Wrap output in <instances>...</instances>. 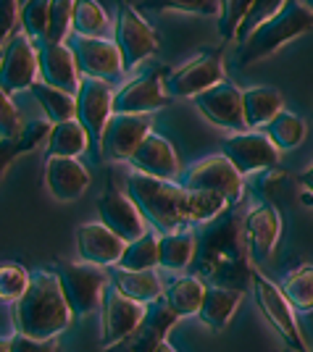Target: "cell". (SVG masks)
Here are the masks:
<instances>
[{"label": "cell", "instance_id": "cell-1", "mask_svg": "<svg viewBox=\"0 0 313 352\" xmlns=\"http://www.w3.org/2000/svg\"><path fill=\"white\" fill-rule=\"evenodd\" d=\"M237 208V206H235ZM229 208L219 219L203 223L195 232V261L200 279L213 281V287H226L242 292L250 284V261L242 242V219L237 210Z\"/></svg>", "mask_w": 313, "mask_h": 352}, {"label": "cell", "instance_id": "cell-2", "mask_svg": "<svg viewBox=\"0 0 313 352\" xmlns=\"http://www.w3.org/2000/svg\"><path fill=\"white\" fill-rule=\"evenodd\" d=\"M11 313H14L16 334L32 339H56L61 331L69 329L74 318L63 300L56 274L47 268L32 271L30 287L14 302Z\"/></svg>", "mask_w": 313, "mask_h": 352}, {"label": "cell", "instance_id": "cell-3", "mask_svg": "<svg viewBox=\"0 0 313 352\" xmlns=\"http://www.w3.org/2000/svg\"><path fill=\"white\" fill-rule=\"evenodd\" d=\"M124 195L132 200L140 216L145 219L148 226L158 234H171V232H182L190 229L184 213H182V197L184 190L177 182H166V179H153V176L137 174L134 171L127 179Z\"/></svg>", "mask_w": 313, "mask_h": 352}, {"label": "cell", "instance_id": "cell-4", "mask_svg": "<svg viewBox=\"0 0 313 352\" xmlns=\"http://www.w3.org/2000/svg\"><path fill=\"white\" fill-rule=\"evenodd\" d=\"M313 30V14L300 3V0H287L279 14L266 19L263 24H258L239 47L237 53V66L245 69L250 63L274 56L279 47L292 43L295 37L305 34Z\"/></svg>", "mask_w": 313, "mask_h": 352}, {"label": "cell", "instance_id": "cell-5", "mask_svg": "<svg viewBox=\"0 0 313 352\" xmlns=\"http://www.w3.org/2000/svg\"><path fill=\"white\" fill-rule=\"evenodd\" d=\"M250 289H253L258 310L263 313L268 326L277 331V337L284 342V347L290 352H311L308 350V342H305L303 331H300L295 310L287 302V297L282 294L279 284H274L268 276L258 274L253 268V274H250Z\"/></svg>", "mask_w": 313, "mask_h": 352}, {"label": "cell", "instance_id": "cell-6", "mask_svg": "<svg viewBox=\"0 0 313 352\" xmlns=\"http://www.w3.org/2000/svg\"><path fill=\"white\" fill-rule=\"evenodd\" d=\"M53 274L58 279V287L63 292V300L72 310L74 318H85L89 313L100 308V297L103 289L111 284L105 279L103 268L100 265H89V263H61L53 265Z\"/></svg>", "mask_w": 313, "mask_h": 352}, {"label": "cell", "instance_id": "cell-7", "mask_svg": "<svg viewBox=\"0 0 313 352\" xmlns=\"http://www.w3.org/2000/svg\"><path fill=\"white\" fill-rule=\"evenodd\" d=\"M182 190H197V192H213L222 195L229 206L235 208L242 203L245 197V176H239V171L232 163L219 155H208L193 163L184 174L179 176L177 182Z\"/></svg>", "mask_w": 313, "mask_h": 352}, {"label": "cell", "instance_id": "cell-8", "mask_svg": "<svg viewBox=\"0 0 313 352\" xmlns=\"http://www.w3.org/2000/svg\"><path fill=\"white\" fill-rule=\"evenodd\" d=\"M114 43L121 53V63H124V74L134 72L145 58H150L158 50V34L142 19L137 11V6L119 0L116 3V32H114Z\"/></svg>", "mask_w": 313, "mask_h": 352}, {"label": "cell", "instance_id": "cell-9", "mask_svg": "<svg viewBox=\"0 0 313 352\" xmlns=\"http://www.w3.org/2000/svg\"><path fill=\"white\" fill-rule=\"evenodd\" d=\"M224 58L219 50H206L197 53L187 63H182L177 69L164 76V89L171 100H193L200 92L224 82Z\"/></svg>", "mask_w": 313, "mask_h": 352}, {"label": "cell", "instance_id": "cell-10", "mask_svg": "<svg viewBox=\"0 0 313 352\" xmlns=\"http://www.w3.org/2000/svg\"><path fill=\"white\" fill-rule=\"evenodd\" d=\"M222 155L239 171V176H253L268 168H279V150L271 145L263 132H235L222 142Z\"/></svg>", "mask_w": 313, "mask_h": 352}, {"label": "cell", "instance_id": "cell-11", "mask_svg": "<svg viewBox=\"0 0 313 352\" xmlns=\"http://www.w3.org/2000/svg\"><path fill=\"white\" fill-rule=\"evenodd\" d=\"M282 236V213L271 203H255L245 216H242V242L248 261L253 265H261L271 261L277 242Z\"/></svg>", "mask_w": 313, "mask_h": 352}, {"label": "cell", "instance_id": "cell-12", "mask_svg": "<svg viewBox=\"0 0 313 352\" xmlns=\"http://www.w3.org/2000/svg\"><path fill=\"white\" fill-rule=\"evenodd\" d=\"M150 132H153V113H114L100 134L103 161H129Z\"/></svg>", "mask_w": 313, "mask_h": 352}, {"label": "cell", "instance_id": "cell-13", "mask_svg": "<svg viewBox=\"0 0 313 352\" xmlns=\"http://www.w3.org/2000/svg\"><path fill=\"white\" fill-rule=\"evenodd\" d=\"M100 347L108 350L119 344L121 339L132 331L137 323L142 321L148 305L134 302L127 294H121L114 284H108L100 297Z\"/></svg>", "mask_w": 313, "mask_h": 352}, {"label": "cell", "instance_id": "cell-14", "mask_svg": "<svg viewBox=\"0 0 313 352\" xmlns=\"http://www.w3.org/2000/svg\"><path fill=\"white\" fill-rule=\"evenodd\" d=\"M37 82V50L24 32H16L0 53V89L11 98Z\"/></svg>", "mask_w": 313, "mask_h": 352}, {"label": "cell", "instance_id": "cell-15", "mask_svg": "<svg viewBox=\"0 0 313 352\" xmlns=\"http://www.w3.org/2000/svg\"><path fill=\"white\" fill-rule=\"evenodd\" d=\"M72 53H74L76 69L82 76L100 79V82H114L124 74L121 53L114 40L105 37H72Z\"/></svg>", "mask_w": 313, "mask_h": 352}, {"label": "cell", "instance_id": "cell-16", "mask_svg": "<svg viewBox=\"0 0 313 352\" xmlns=\"http://www.w3.org/2000/svg\"><path fill=\"white\" fill-rule=\"evenodd\" d=\"M195 108L208 118L213 126L226 132H245V111H242V89H237L232 82H219L193 98Z\"/></svg>", "mask_w": 313, "mask_h": 352}, {"label": "cell", "instance_id": "cell-17", "mask_svg": "<svg viewBox=\"0 0 313 352\" xmlns=\"http://www.w3.org/2000/svg\"><path fill=\"white\" fill-rule=\"evenodd\" d=\"M74 100V118L82 124V129L87 132L89 142H100V134H103L105 124H108V118L114 116V108H111L114 105V92H111V85L100 82V79L82 76Z\"/></svg>", "mask_w": 313, "mask_h": 352}, {"label": "cell", "instance_id": "cell-18", "mask_svg": "<svg viewBox=\"0 0 313 352\" xmlns=\"http://www.w3.org/2000/svg\"><path fill=\"white\" fill-rule=\"evenodd\" d=\"M179 323V318L166 308L164 302L148 305L142 321L134 326L119 344L108 347L105 352H155L166 342L169 331Z\"/></svg>", "mask_w": 313, "mask_h": 352}, {"label": "cell", "instance_id": "cell-19", "mask_svg": "<svg viewBox=\"0 0 313 352\" xmlns=\"http://www.w3.org/2000/svg\"><path fill=\"white\" fill-rule=\"evenodd\" d=\"M37 74H40V82L50 85L56 89H63L69 95H76L79 82H82V74L76 69V60L72 47L66 43H37Z\"/></svg>", "mask_w": 313, "mask_h": 352}, {"label": "cell", "instance_id": "cell-20", "mask_svg": "<svg viewBox=\"0 0 313 352\" xmlns=\"http://www.w3.org/2000/svg\"><path fill=\"white\" fill-rule=\"evenodd\" d=\"M98 213H100V223L108 226L127 245L148 232V223L140 216L137 206L116 187H105V192L98 197Z\"/></svg>", "mask_w": 313, "mask_h": 352}, {"label": "cell", "instance_id": "cell-21", "mask_svg": "<svg viewBox=\"0 0 313 352\" xmlns=\"http://www.w3.org/2000/svg\"><path fill=\"white\" fill-rule=\"evenodd\" d=\"M171 105V98L166 95L164 79L145 74L134 76L121 89L114 92V113H153Z\"/></svg>", "mask_w": 313, "mask_h": 352}, {"label": "cell", "instance_id": "cell-22", "mask_svg": "<svg viewBox=\"0 0 313 352\" xmlns=\"http://www.w3.org/2000/svg\"><path fill=\"white\" fill-rule=\"evenodd\" d=\"M74 242L79 263L100 265V268L119 263L121 252L127 248V242L119 239L103 223H82V226H76Z\"/></svg>", "mask_w": 313, "mask_h": 352}, {"label": "cell", "instance_id": "cell-23", "mask_svg": "<svg viewBox=\"0 0 313 352\" xmlns=\"http://www.w3.org/2000/svg\"><path fill=\"white\" fill-rule=\"evenodd\" d=\"M137 174L153 176V179H166V182H179V158L174 153L171 142L164 134L150 132L142 145L134 150V155L129 158Z\"/></svg>", "mask_w": 313, "mask_h": 352}, {"label": "cell", "instance_id": "cell-24", "mask_svg": "<svg viewBox=\"0 0 313 352\" xmlns=\"http://www.w3.org/2000/svg\"><path fill=\"white\" fill-rule=\"evenodd\" d=\"M45 187L58 203H74L89 187V171L76 158H47Z\"/></svg>", "mask_w": 313, "mask_h": 352}, {"label": "cell", "instance_id": "cell-25", "mask_svg": "<svg viewBox=\"0 0 313 352\" xmlns=\"http://www.w3.org/2000/svg\"><path fill=\"white\" fill-rule=\"evenodd\" d=\"M239 302H242V292L237 289H226V287H206V294H203V302H200V310H197V318L208 326L211 331H224L229 321L235 318Z\"/></svg>", "mask_w": 313, "mask_h": 352}, {"label": "cell", "instance_id": "cell-26", "mask_svg": "<svg viewBox=\"0 0 313 352\" xmlns=\"http://www.w3.org/2000/svg\"><path fill=\"white\" fill-rule=\"evenodd\" d=\"M111 284L119 289L121 294H127L134 302L142 305H153L164 297V281L155 274V268L150 271H127V268H114Z\"/></svg>", "mask_w": 313, "mask_h": 352}, {"label": "cell", "instance_id": "cell-27", "mask_svg": "<svg viewBox=\"0 0 313 352\" xmlns=\"http://www.w3.org/2000/svg\"><path fill=\"white\" fill-rule=\"evenodd\" d=\"M206 281L200 276H179V279L169 281L164 287V305L179 321L182 318H190V316H197L200 310V302H203V294H206Z\"/></svg>", "mask_w": 313, "mask_h": 352}, {"label": "cell", "instance_id": "cell-28", "mask_svg": "<svg viewBox=\"0 0 313 352\" xmlns=\"http://www.w3.org/2000/svg\"><path fill=\"white\" fill-rule=\"evenodd\" d=\"M87 145L89 137L76 118L53 124L45 140V161L47 158H79L87 150Z\"/></svg>", "mask_w": 313, "mask_h": 352}, {"label": "cell", "instance_id": "cell-29", "mask_svg": "<svg viewBox=\"0 0 313 352\" xmlns=\"http://www.w3.org/2000/svg\"><path fill=\"white\" fill-rule=\"evenodd\" d=\"M50 121H32V124H24V129L16 134V137H0V182L6 171L11 168V163L24 155V153H32L34 147L45 145L47 134H50Z\"/></svg>", "mask_w": 313, "mask_h": 352}, {"label": "cell", "instance_id": "cell-30", "mask_svg": "<svg viewBox=\"0 0 313 352\" xmlns=\"http://www.w3.org/2000/svg\"><path fill=\"white\" fill-rule=\"evenodd\" d=\"M242 111L248 129H263L271 118L282 111V92L277 87L242 89Z\"/></svg>", "mask_w": 313, "mask_h": 352}, {"label": "cell", "instance_id": "cell-31", "mask_svg": "<svg viewBox=\"0 0 313 352\" xmlns=\"http://www.w3.org/2000/svg\"><path fill=\"white\" fill-rule=\"evenodd\" d=\"M195 261V229L158 236V265L166 271H184Z\"/></svg>", "mask_w": 313, "mask_h": 352}, {"label": "cell", "instance_id": "cell-32", "mask_svg": "<svg viewBox=\"0 0 313 352\" xmlns=\"http://www.w3.org/2000/svg\"><path fill=\"white\" fill-rule=\"evenodd\" d=\"M263 134L271 140V145L277 147L279 153H290V150H295V147L305 140L308 126H305V121H303L298 113L284 111L282 108V111L263 126Z\"/></svg>", "mask_w": 313, "mask_h": 352}, {"label": "cell", "instance_id": "cell-33", "mask_svg": "<svg viewBox=\"0 0 313 352\" xmlns=\"http://www.w3.org/2000/svg\"><path fill=\"white\" fill-rule=\"evenodd\" d=\"M229 203L224 200L222 195H213V192H197V190H184L182 197V213L187 226H203L208 221L219 219L224 210H229Z\"/></svg>", "mask_w": 313, "mask_h": 352}, {"label": "cell", "instance_id": "cell-34", "mask_svg": "<svg viewBox=\"0 0 313 352\" xmlns=\"http://www.w3.org/2000/svg\"><path fill=\"white\" fill-rule=\"evenodd\" d=\"M30 92L34 95V100L40 103V108H43L45 121L61 124V121L74 118V113H76L74 95H69V92H63V89L50 87V85H45V82H40V79L32 85Z\"/></svg>", "mask_w": 313, "mask_h": 352}, {"label": "cell", "instance_id": "cell-35", "mask_svg": "<svg viewBox=\"0 0 313 352\" xmlns=\"http://www.w3.org/2000/svg\"><path fill=\"white\" fill-rule=\"evenodd\" d=\"M282 294L287 297V302L292 305L295 313H313V265H298L292 268L284 281L279 284Z\"/></svg>", "mask_w": 313, "mask_h": 352}, {"label": "cell", "instance_id": "cell-36", "mask_svg": "<svg viewBox=\"0 0 313 352\" xmlns=\"http://www.w3.org/2000/svg\"><path fill=\"white\" fill-rule=\"evenodd\" d=\"M158 232H145L129 242L124 252H121L116 268H127V271H150L158 265Z\"/></svg>", "mask_w": 313, "mask_h": 352}, {"label": "cell", "instance_id": "cell-37", "mask_svg": "<svg viewBox=\"0 0 313 352\" xmlns=\"http://www.w3.org/2000/svg\"><path fill=\"white\" fill-rule=\"evenodd\" d=\"M108 27V14L98 0H76L72 16V32L76 37H105Z\"/></svg>", "mask_w": 313, "mask_h": 352}, {"label": "cell", "instance_id": "cell-38", "mask_svg": "<svg viewBox=\"0 0 313 352\" xmlns=\"http://www.w3.org/2000/svg\"><path fill=\"white\" fill-rule=\"evenodd\" d=\"M50 3L53 0H27L19 8V24L32 43H43L47 32V19H50Z\"/></svg>", "mask_w": 313, "mask_h": 352}, {"label": "cell", "instance_id": "cell-39", "mask_svg": "<svg viewBox=\"0 0 313 352\" xmlns=\"http://www.w3.org/2000/svg\"><path fill=\"white\" fill-rule=\"evenodd\" d=\"M253 8V0H219V34L222 40H235L239 27Z\"/></svg>", "mask_w": 313, "mask_h": 352}, {"label": "cell", "instance_id": "cell-40", "mask_svg": "<svg viewBox=\"0 0 313 352\" xmlns=\"http://www.w3.org/2000/svg\"><path fill=\"white\" fill-rule=\"evenodd\" d=\"M137 11H184L197 16H219V0H140Z\"/></svg>", "mask_w": 313, "mask_h": 352}, {"label": "cell", "instance_id": "cell-41", "mask_svg": "<svg viewBox=\"0 0 313 352\" xmlns=\"http://www.w3.org/2000/svg\"><path fill=\"white\" fill-rule=\"evenodd\" d=\"M76 0H53L50 3V19H47V32L43 43H66L72 32V16H74Z\"/></svg>", "mask_w": 313, "mask_h": 352}, {"label": "cell", "instance_id": "cell-42", "mask_svg": "<svg viewBox=\"0 0 313 352\" xmlns=\"http://www.w3.org/2000/svg\"><path fill=\"white\" fill-rule=\"evenodd\" d=\"M30 287V271L21 263H0V302L14 305Z\"/></svg>", "mask_w": 313, "mask_h": 352}, {"label": "cell", "instance_id": "cell-43", "mask_svg": "<svg viewBox=\"0 0 313 352\" xmlns=\"http://www.w3.org/2000/svg\"><path fill=\"white\" fill-rule=\"evenodd\" d=\"M284 3H287V0H253V8H250V14H248V19H245V24H242L237 32L239 40L248 37V34H250L258 24H263L266 19H271L274 14H279V11L284 8Z\"/></svg>", "mask_w": 313, "mask_h": 352}, {"label": "cell", "instance_id": "cell-44", "mask_svg": "<svg viewBox=\"0 0 313 352\" xmlns=\"http://www.w3.org/2000/svg\"><path fill=\"white\" fill-rule=\"evenodd\" d=\"M24 129V121L21 113L14 105V100L0 89V137H16V134Z\"/></svg>", "mask_w": 313, "mask_h": 352}, {"label": "cell", "instance_id": "cell-45", "mask_svg": "<svg viewBox=\"0 0 313 352\" xmlns=\"http://www.w3.org/2000/svg\"><path fill=\"white\" fill-rule=\"evenodd\" d=\"M19 8H21L19 0H0V45L11 40V34H16Z\"/></svg>", "mask_w": 313, "mask_h": 352}, {"label": "cell", "instance_id": "cell-46", "mask_svg": "<svg viewBox=\"0 0 313 352\" xmlns=\"http://www.w3.org/2000/svg\"><path fill=\"white\" fill-rule=\"evenodd\" d=\"M8 352H58V339H32L24 334H14Z\"/></svg>", "mask_w": 313, "mask_h": 352}, {"label": "cell", "instance_id": "cell-47", "mask_svg": "<svg viewBox=\"0 0 313 352\" xmlns=\"http://www.w3.org/2000/svg\"><path fill=\"white\" fill-rule=\"evenodd\" d=\"M298 182H300V187H303V200H308V206L313 208V163L305 171H300Z\"/></svg>", "mask_w": 313, "mask_h": 352}, {"label": "cell", "instance_id": "cell-48", "mask_svg": "<svg viewBox=\"0 0 313 352\" xmlns=\"http://www.w3.org/2000/svg\"><path fill=\"white\" fill-rule=\"evenodd\" d=\"M8 350H11V339L0 337V352H8Z\"/></svg>", "mask_w": 313, "mask_h": 352}, {"label": "cell", "instance_id": "cell-49", "mask_svg": "<svg viewBox=\"0 0 313 352\" xmlns=\"http://www.w3.org/2000/svg\"><path fill=\"white\" fill-rule=\"evenodd\" d=\"M155 352H177V350H174V347H171L169 342H164V344H161V347H158Z\"/></svg>", "mask_w": 313, "mask_h": 352}, {"label": "cell", "instance_id": "cell-50", "mask_svg": "<svg viewBox=\"0 0 313 352\" xmlns=\"http://www.w3.org/2000/svg\"><path fill=\"white\" fill-rule=\"evenodd\" d=\"M300 3H303V6H305V8H308V11L313 14V0H300Z\"/></svg>", "mask_w": 313, "mask_h": 352}, {"label": "cell", "instance_id": "cell-51", "mask_svg": "<svg viewBox=\"0 0 313 352\" xmlns=\"http://www.w3.org/2000/svg\"><path fill=\"white\" fill-rule=\"evenodd\" d=\"M19 3H27V0H19Z\"/></svg>", "mask_w": 313, "mask_h": 352}]
</instances>
